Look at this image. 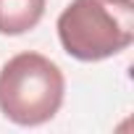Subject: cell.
I'll list each match as a JSON object with an SVG mask.
<instances>
[{
	"label": "cell",
	"instance_id": "cell-1",
	"mask_svg": "<svg viewBox=\"0 0 134 134\" xmlns=\"http://www.w3.org/2000/svg\"><path fill=\"white\" fill-rule=\"evenodd\" d=\"M55 26L71 58L82 63L113 58L134 42V0H71Z\"/></svg>",
	"mask_w": 134,
	"mask_h": 134
},
{
	"label": "cell",
	"instance_id": "cell-2",
	"mask_svg": "<svg viewBox=\"0 0 134 134\" xmlns=\"http://www.w3.org/2000/svg\"><path fill=\"white\" fill-rule=\"evenodd\" d=\"M66 95V79L42 53H19L0 69V113L19 126H40L50 121Z\"/></svg>",
	"mask_w": 134,
	"mask_h": 134
},
{
	"label": "cell",
	"instance_id": "cell-3",
	"mask_svg": "<svg viewBox=\"0 0 134 134\" xmlns=\"http://www.w3.org/2000/svg\"><path fill=\"white\" fill-rule=\"evenodd\" d=\"M45 16V0H0V34H26Z\"/></svg>",
	"mask_w": 134,
	"mask_h": 134
}]
</instances>
